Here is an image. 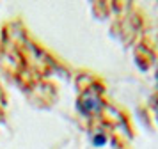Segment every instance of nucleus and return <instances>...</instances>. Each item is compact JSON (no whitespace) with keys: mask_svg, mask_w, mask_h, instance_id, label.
<instances>
[{"mask_svg":"<svg viewBox=\"0 0 158 149\" xmlns=\"http://www.w3.org/2000/svg\"><path fill=\"white\" fill-rule=\"evenodd\" d=\"M78 110L84 114V115L98 112V110H101V101L98 99V96H94V94H85V96L78 101Z\"/></svg>","mask_w":158,"mask_h":149,"instance_id":"nucleus-1","label":"nucleus"},{"mask_svg":"<svg viewBox=\"0 0 158 149\" xmlns=\"http://www.w3.org/2000/svg\"><path fill=\"white\" fill-rule=\"evenodd\" d=\"M105 144H107V137H105V135L96 133L93 137V146L94 147H101V146H105Z\"/></svg>","mask_w":158,"mask_h":149,"instance_id":"nucleus-2","label":"nucleus"}]
</instances>
